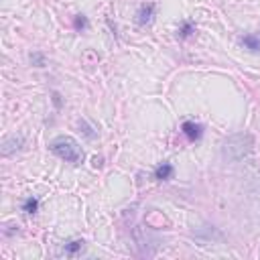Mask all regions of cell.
I'll return each mask as SVG.
<instances>
[{"label": "cell", "mask_w": 260, "mask_h": 260, "mask_svg": "<svg viewBox=\"0 0 260 260\" xmlns=\"http://www.w3.org/2000/svg\"><path fill=\"white\" fill-rule=\"evenodd\" d=\"M49 149H51V153L55 156H59V159L65 161V163L80 165L84 161L82 146H80V142H77L75 139H71V137H57L49 144Z\"/></svg>", "instance_id": "6da1fadb"}, {"label": "cell", "mask_w": 260, "mask_h": 260, "mask_svg": "<svg viewBox=\"0 0 260 260\" xmlns=\"http://www.w3.org/2000/svg\"><path fill=\"white\" fill-rule=\"evenodd\" d=\"M252 146H254V139L250 134H244V132L234 134V137H230L224 142V156H228L230 161H240L250 155Z\"/></svg>", "instance_id": "7a4b0ae2"}, {"label": "cell", "mask_w": 260, "mask_h": 260, "mask_svg": "<svg viewBox=\"0 0 260 260\" xmlns=\"http://www.w3.org/2000/svg\"><path fill=\"white\" fill-rule=\"evenodd\" d=\"M155 13H156V4L155 2H146L139 8V13H137V22L140 27H149L151 22L155 20Z\"/></svg>", "instance_id": "3957f363"}, {"label": "cell", "mask_w": 260, "mask_h": 260, "mask_svg": "<svg viewBox=\"0 0 260 260\" xmlns=\"http://www.w3.org/2000/svg\"><path fill=\"white\" fill-rule=\"evenodd\" d=\"M181 130H183V134L187 137V140H191V142H195V140H199V139L203 137V126H201V124H197V122H193V120L183 122Z\"/></svg>", "instance_id": "277c9868"}, {"label": "cell", "mask_w": 260, "mask_h": 260, "mask_svg": "<svg viewBox=\"0 0 260 260\" xmlns=\"http://www.w3.org/2000/svg\"><path fill=\"white\" fill-rule=\"evenodd\" d=\"M22 144H25V139H22V134H13V137H8L4 142H2V155L8 156L17 151L22 149Z\"/></svg>", "instance_id": "5b68a950"}, {"label": "cell", "mask_w": 260, "mask_h": 260, "mask_svg": "<svg viewBox=\"0 0 260 260\" xmlns=\"http://www.w3.org/2000/svg\"><path fill=\"white\" fill-rule=\"evenodd\" d=\"M173 173H175V169H173V165L171 163H163V165H159L155 169V179L156 181H169L173 177Z\"/></svg>", "instance_id": "8992f818"}, {"label": "cell", "mask_w": 260, "mask_h": 260, "mask_svg": "<svg viewBox=\"0 0 260 260\" xmlns=\"http://www.w3.org/2000/svg\"><path fill=\"white\" fill-rule=\"evenodd\" d=\"M84 248H86V242H84V240H71V242H67V244L63 246V254L75 256V254H80Z\"/></svg>", "instance_id": "52a82bcc"}, {"label": "cell", "mask_w": 260, "mask_h": 260, "mask_svg": "<svg viewBox=\"0 0 260 260\" xmlns=\"http://www.w3.org/2000/svg\"><path fill=\"white\" fill-rule=\"evenodd\" d=\"M195 33V25H193V20H183L181 22V27L177 29V37L179 39H189L191 35Z\"/></svg>", "instance_id": "ba28073f"}, {"label": "cell", "mask_w": 260, "mask_h": 260, "mask_svg": "<svg viewBox=\"0 0 260 260\" xmlns=\"http://www.w3.org/2000/svg\"><path fill=\"white\" fill-rule=\"evenodd\" d=\"M242 45H244L248 51H252V53L260 51V39L256 35H244L242 37Z\"/></svg>", "instance_id": "9c48e42d"}, {"label": "cell", "mask_w": 260, "mask_h": 260, "mask_svg": "<svg viewBox=\"0 0 260 260\" xmlns=\"http://www.w3.org/2000/svg\"><path fill=\"white\" fill-rule=\"evenodd\" d=\"M80 128H82V132H84V137L87 139V140H94V139H98V130L89 124L86 118H82L80 120Z\"/></svg>", "instance_id": "30bf717a"}, {"label": "cell", "mask_w": 260, "mask_h": 260, "mask_svg": "<svg viewBox=\"0 0 260 260\" xmlns=\"http://www.w3.org/2000/svg\"><path fill=\"white\" fill-rule=\"evenodd\" d=\"M22 211L29 213V216L37 213L39 211V199L37 197H27L25 201H22Z\"/></svg>", "instance_id": "8fae6325"}, {"label": "cell", "mask_w": 260, "mask_h": 260, "mask_svg": "<svg viewBox=\"0 0 260 260\" xmlns=\"http://www.w3.org/2000/svg\"><path fill=\"white\" fill-rule=\"evenodd\" d=\"M73 29H75L77 33L86 31V29H87V17H86V15H77L75 20H73Z\"/></svg>", "instance_id": "7c38bea8"}, {"label": "cell", "mask_w": 260, "mask_h": 260, "mask_svg": "<svg viewBox=\"0 0 260 260\" xmlns=\"http://www.w3.org/2000/svg\"><path fill=\"white\" fill-rule=\"evenodd\" d=\"M31 63L37 65V67H43L45 65V55L43 53H33L31 55Z\"/></svg>", "instance_id": "4fadbf2b"}, {"label": "cell", "mask_w": 260, "mask_h": 260, "mask_svg": "<svg viewBox=\"0 0 260 260\" xmlns=\"http://www.w3.org/2000/svg\"><path fill=\"white\" fill-rule=\"evenodd\" d=\"M53 104H55V108H61V96L57 92H53Z\"/></svg>", "instance_id": "5bb4252c"}, {"label": "cell", "mask_w": 260, "mask_h": 260, "mask_svg": "<svg viewBox=\"0 0 260 260\" xmlns=\"http://www.w3.org/2000/svg\"><path fill=\"white\" fill-rule=\"evenodd\" d=\"M94 165H96V167H102V159H98V156H96V159H94Z\"/></svg>", "instance_id": "9a60e30c"}]
</instances>
